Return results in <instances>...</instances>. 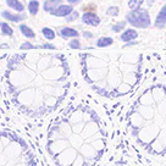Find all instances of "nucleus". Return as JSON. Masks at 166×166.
<instances>
[{
	"instance_id": "obj_1",
	"label": "nucleus",
	"mask_w": 166,
	"mask_h": 166,
	"mask_svg": "<svg viewBox=\"0 0 166 166\" xmlns=\"http://www.w3.org/2000/svg\"><path fill=\"white\" fill-rule=\"evenodd\" d=\"M127 21L132 26L139 28H148L150 24V18L148 12L145 10H139V9H136L132 12H129L127 15Z\"/></svg>"
},
{
	"instance_id": "obj_2",
	"label": "nucleus",
	"mask_w": 166,
	"mask_h": 166,
	"mask_svg": "<svg viewBox=\"0 0 166 166\" xmlns=\"http://www.w3.org/2000/svg\"><path fill=\"white\" fill-rule=\"evenodd\" d=\"M82 21L84 23L89 24V26H98L99 23H100V18L93 12H86L82 17Z\"/></svg>"
},
{
	"instance_id": "obj_3",
	"label": "nucleus",
	"mask_w": 166,
	"mask_h": 166,
	"mask_svg": "<svg viewBox=\"0 0 166 166\" xmlns=\"http://www.w3.org/2000/svg\"><path fill=\"white\" fill-rule=\"evenodd\" d=\"M50 12L54 16H66V15H69V14L72 12V6H70V5H61V6H59L57 9H55L53 11H50Z\"/></svg>"
},
{
	"instance_id": "obj_4",
	"label": "nucleus",
	"mask_w": 166,
	"mask_h": 166,
	"mask_svg": "<svg viewBox=\"0 0 166 166\" xmlns=\"http://www.w3.org/2000/svg\"><path fill=\"white\" fill-rule=\"evenodd\" d=\"M155 26L159 28L166 26V5L160 10V12L156 17V21H155Z\"/></svg>"
},
{
	"instance_id": "obj_5",
	"label": "nucleus",
	"mask_w": 166,
	"mask_h": 166,
	"mask_svg": "<svg viewBox=\"0 0 166 166\" xmlns=\"http://www.w3.org/2000/svg\"><path fill=\"white\" fill-rule=\"evenodd\" d=\"M62 3V0H47L44 3V10L45 11H53L57 9V6Z\"/></svg>"
},
{
	"instance_id": "obj_6",
	"label": "nucleus",
	"mask_w": 166,
	"mask_h": 166,
	"mask_svg": "<svg viewBox=\"0 0 166 166\" xmlns=\"http://www.w3.org/2000/svg\"><path fill=\"white\" fill-rule=\"evenodd\" d=\"M137 38V32L135 29H127L125 33H122L121 39L123 42H129L132 39H136Z\"/></svg>"
},
{
	"instance_id": "obj_7",
	"label": "nucleus",
	"mask_w": 166,
	"mask_h": 166,
	"mask_svg": "<svg viewBox=\"0 0 166 166\" xmlns=\"http://www.w3.org/2000/svg\"><path fill=\"white\" fill-rule=\"evenodd\" d=\"M3 16L5 18H8L9 21H12V22H20V21H22V20L26 18V15H15L14 16V15H11L8 11H3Z\"/></svg>"
},
{
	"instance_id": "obj_8",
	"label": "nucleus",
	"mask_w": 166,
	"mask_h": 166,
	"mask_svg": "<svg viewBox=\"0 0 166 166\" xmlns=\"http://www.w3.org/2000/svg\"><path fill=\"white\" fill-rule=\"evenodd\" d=\"M60 33H61V36H62L63 38H69V37H77V36H78L77 31H75V29H72V28H69V27L62 28V29L60 31Z\"/></svg>"
},
{
	"instance_id": "obj_9",
	"label": "nucleus",
	"mask_w": 166,
	"mask_h": 166,
	"mask_svg": "<svg viewBox=\"0 0 166 166\" xmlns=\"http://www.w3.org/2000/svg\"><path fill=\"white\" fill-rule=\"evenodd\" d=\"M6 4L10 6V8H12V9H15L16 11H23V5L18 2V0H6Z\"/></svg>"
},
{
	"instance_id": "obj_10",
	"label": "nucleus",
	"mask_w": 166,
	"mask_h": 166,
	"mask_svg": "<svg viewBox=\"0 0 166 166\" xmlns=\"http://www.w3.org/2000/svg\"><path fill=\"white\" fill-rule=\"evenodd\" d=\"M38 8H39V3L37 0H32V2L28 4V10H29V14L32 16H36L37 12H38Z\"/></svg>"
},
{
	"instance_id": "obj_11",
	"label": "nucleus",
	"mask_w": 166,
	"mask_h": 166,
	"mask_svg": "<svg viewBox=\"0 0 166 166\" xmlns=\"http://www.w3.org/2000/svg\"><path fill=\"white\" fill-rule=\"evenodd\" d=\"M20 31L22 32V34H24V37H27V38H34V32H33L29 27L22 24V26H20Z\"/></svg>"
},
{
	"instance_id": "obj_12",
	"label": "nucleus",
	"mask_w": 166,
	"mask_h": 166,
	"mask_svg": "<svg viewBox=\"0 0 166 166\" xmlns=\"http://www.w3.org/2000/svg\"><path fill=\"white\" fill-rule=\"evenodd\" d=\"M98 47H108V45H110V44H112V39L111 38H109V37H103V38H100L98 41Z\"/></svg>"
},
{
	"instance_id": "obj_13",
	"label": "nucleus",
	"mask_w": 166,
	"mask_h": 166,
	"mask_svg": "<svg viewBox=\"0 0 166 166\" xmlns=\"http://www.w3.org/2000/svg\"><path fill=\"white\" fill-rule=\"evenodd\" d=\"M2 32L4 33V34H6V36H12V33H14L12 28L8 23H5V22L2 23Z\"/></svg>"
},
{
	"instance_id": "obj_14",
	"label": "nucleus",
	"mask_w": 166,
	"mask_h": 166,
	"mask_svg": "<svg viewBox=\"0 0 166 166\" xmlns=\"http://www.w3.org/2000/svg\"><path fill=\"white\" fill-rule=\"evenodd\" d=\"M43 34H44V37L47 38V39H54L55 38V33H54V31L53 29H50V28H43Z\"/></svg>"
},
{
	"instance_id": "obj_15",
	"label": "nucleus",
	"mask_w": 166,
	"mask_h": 166,
	"mask_svg": "<svg viewBox=\"0 0 166 166\" xmlns=\"http://www.w3.org/2000/svg\"><path fill=\"white\" fill-rule=\"evenodd\" d=\"M143 4V0H129L128 2V6L131 8V9H138L141 5Z\"/></svg>"
},
{
	"instance_id": "obj_16",
	"label": "nucleus",
	"mask_w": 166,
	"mask_h": 166,
	"mask_svg": "<svg viewBox=\"0 0 166 166\" xmlns=\"http://www.w3.org/2000/svg\"><path fill=\"white\" fill-rule=\"evenodd\" d=\"M125 24H126V22H125V21H121V22H119L117 24L112 26V31H115V32H120V31L125 27Z\"/></svg>"
},
{
	"instance_id": "obj_17",
	"label": "nucleus",
	"mask_w": 166,
	"mask_h": 166,
	"mask_svg": "<svg viewBox=\"0 0 166 166\" xmlns=\"http://www.w3.org/2000/svg\"><path fill=\"white\" fill-rule=\"evenodd\" d=\"M108 14H109V15H112V16H116V15L119 14V8H116V6L110 8V9L108 10Z\"/></svg>"
},
{
	"instance_id": "obj_18",
	"label": "nucleus",
	"mask_w": 166,
	"mask_h": 166,
	"mask_svg": "<svg viewBox=\"0 0 166 166\" xmlns=\"http://www.w3.org/2000/svg\"><path fill=\"white\" fill-rule=\"evenodd\" d=\"M70 45H71L72 48H80V42H78L77 39H75V41H72V42L70 43Z\"/></svg>"
},
{
	"instance_id": "obj_19",
	"label": "nucleus",
	"mask_w": 166,
	"mask_h": 166,
	"mask_svg": "<svg viewBox=\"0 0 166 166\" xmlns=\"http://www.w3.org/2000/svg\"><path fill=\"white\" fill-rule=\"evenodd\" d=\"M77 16H78V15H77V12H73V14H71V16L69 17V21H72V20H76V18H77Z\"/></svg>"
},
{
	"instance_id": "obj_20",
	"label": "nucleus",
	"mask_w": 166,
	"mask_h": 166,
	"mask_svg": "<svg viewBox=\"0 0 166 166\" xmlns=\"http://www.w3.org/2000/svg\"><path fill=\"white\" fill-rule=\"evenodd\" d=\"M21 48H22V49H29V48H32V45H31L29 43H24V44H23Z\"/></svg>"
},
{
	"instance_id": "obj_21",
	"label": "nucleus",
	"mask_w": 166,
	"mask_h": 166,
	"mask_svg": "<svg viewBox=\"0 0 166 166\" xmlns=\"http://www.w3.org/2000/svg\"><path fill=\"white\" fill-rule=\"evenodd\" d=\"M90 9H95V6L94 5H88V6H86V8H83V10H90Z\"/></svg>"
},
{
	"instance_id": "obj_22",
	"label": "nucleus",
	"mask_w": 166,
	"mask_h": 166,
	"mask_svg": "<svg viewBox=\"0 0 166 166\" xmlns=\"http://www.w3.org/2000/svg\"><path fill=\"white\" fill-rule=\"evenodd\" d=\"M80 2H81V0H69V3H70V4H73V5H75V4H78Z\"/></svg>"
}]
</instances>
